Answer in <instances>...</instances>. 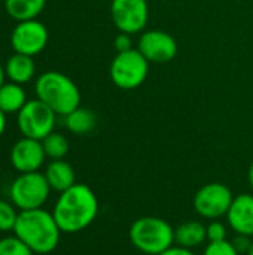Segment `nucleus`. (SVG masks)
<instances>
[{
  "label": "nucleus",
  "instance_id": "cd10ccee",
  "mask_svg": "<svg viewBox=\"0 0 253 255\" xmlns=\"http://www.w3.org/2000/svg\"><path fill=\"white\" fill-rule=\"evenodd\" d=\"M4 130H6V114L0 109V137L3 136Z\"/></svg>",
  "mask_w": 253,
  "mask_h": 255
},
{
  "label": "nucleus",
  "instance_id": "f3484780",
  "mask_svg": "<svg viewBox=\"0 0 253 255\" xmlns=\"http://www.w3.org/2000/svg\"><path fill=\"white\" fill-rule=\"evenodd\" d=\"M45 6L46 0H4V9L7 15L16 22L37 19Z\"/></svg>",
  "mask_w": 253,
  "mask_h": 255
},
{
  "label": "nucleus",
  "instance_id": "a211bd4d",
  "mask_svg": "<svg viewBox=\"0 0 253 255\" xmlns=\"http://www.w3.org/2000/svg\"><path fill=\"white\" fill-rule=\"evenodd\" d=\"M27 102L28 100L22 85L7 81L0 87V109L6 115L18 114Z\"/></svg>",
  "mask_w": 253,
  "mask_h": 255
},
{
  "label": "nucleus",
  "instance_id": "7ed1b4c3",
  "mask_svg": "<svg viewBox=\"0 0 253 255\" xmlns=\"http://www.w3.org/2000/svg\"><path fill=\"white\" fill-rule=\"evenodd\" d=\"M36 99L49 106L57 115H69L81 106L78 85L64 73L57 70L43 72L34 84Z\"/></svg>",
  "mask_w": 253,
  "mask_h": 255
},
{
  "label": "nucleus",
  "instance_id": "423d86ee",
  "mask_svg": "<svg viewBox=\"0 0 253 255\" xmlns=\"http://www.w3.org/2000/svg\"><path fill=\"white\" fill-rule=\"evenodd\" d=\"M51 187L40 172L19 173L9 188V196L12 203L19 211H31L40 209L46 203Z\"/></svg>",
  "mask_w": 253,
  "mask_h": 255
},
{
  "label": "nucleus",
  "instance_id": "f257e3e1",
  "mask_svg": "<svg viewBox=\"0 0 253 255\" xmlns=\"http://www.w3.org/2000/svg\"><path fill=\"white\" fill-rule=\"evenodd\" d=\"M52 215L63 233H79L89 227L98 215L95 193L85 184H75L60 193Z\"/></svg>",
  "mask_w": 253,
  "mask_h": 255
},
{
  "label": "nucleus",
  "instance_id": "412c9836",
  "mask_svg": "<svg viewBox=\"0 0 253 255\" xmlns=\"http://www.w3.org/2000/svg\"><path fill=\"white\" fill-rule=\"evenodd\" d=\"M16 208L13 203H7L6 200H0V232H13L16 218Z\"/></svg>",
  "mask_w": 253,
  "mask_h": 255
},
{
  "label": "nucleus",
  "instance_id": "f8f14e48",
  "mask_svg": "<svg viewBox=\"0 0 253 255\" xmlns=\"http://www.w3.org/2000/svg\"><path fill=\"white\" fill-rule=\"evenodd\" d=\"M46 158L42 140L24 137L16 140L10 149V163L19 173L39 172Z\"/></svg>",
  "mask_w": 253,
  "mask_h": 255
},
{
  "label": "nucleus",
  "instance_id": "a878e982",
  "mask_svg": "<svg viewBox=\"0 0 253 255\" xmlns=\"http://www.w3.org/2000/svg\"><path fill=\"white\" fill-rule=\"evenodd\" d=\"M231 244L234 245V248L237 250V253H239V254H248V253L251 251V247H252L253 242L251 241V236L237 235Z\"/></svg>",
  "mask_w": 253,
  "mask_h": 255
},
{
  "label": "nucleus",
  "instance_id": "dca6fc26",
  "mask_svg": "<svg viewBox=\"0 0 253 255\" xmlns=\"http://www.w3.org/2000/svg\"><path fill=\"white\" fill-rule=\"evenodd\" d=\"M206 241L207 230L206 226L200 221H185L174 229V244L182 248L195 250Z\"/></svg>",
  "mask_w": 253,
  "mask_h": 255
},
{
  "label": "nucleus",
  "instance_id": "aec40b11",
  "mask_svg": "<svg viewBox=\"0 0 253 255\" xmlns=\"http://www.w3.org/2000/svg\"><path fill=\"white\" fill-rule=\"evenodd\" d=\"M45 154L51 160H63L69 152V140L64 134L52 131L42 140Z\"/></svg>",
  "mask_w": 253,
  "mask_h": 255
},
{
  "label": "nucleus",
  "instance_id": "0eeeda50",
  "mask_svg": "<svg viewBox=\"0 0 253 255\" xmlns=\"http://www.w3.org/2000/svg\"><path fill=\"white\" fill-rule=\"evenodd\" d=\"M57 114L39 99L28 100L18 112L16 124L24 137L43 140L54 131Z\"/></svg>",
  "mask_w": 253,
  "mask_h": 255
},
{
  "label": "nucleus",
  "instance_id": "4468645a",
  "mask_svg": "<svg viewBox=\"0 0 253 255\" xmlns=\"http://www.w3.org/2000/svg\"><path fill=\"white\" fill-rule=\"evenodd\" d=\"M4 73L7 81L25 85L31 82L36 75V64L33 57L13 52L4 63Z\"/></svg>",
  "mask_w": 253,
  "mask_h": 255
},
{
  "label": "nucleus",
  "instance_id": "2eb2a0df",
  "mask_svg": "<svg viewBox=\"0 0 253 255\" xmlns=\"http://www.w3.org/2000/svg\"><path fill=\"white\" fill-rule=\"evenodd\" d=\"M52 191L63 193L76 184L75 169L70 163L63 160H52L43 172Z\"/></svg>",
  "mask_w": 253,
  "mask_h": 255
},
{
  "label": "nucleus",
  "instance_id": "ddd939ff",
  "mask_svg": "<svg viewBox=\"0 0 253 255\" xmlns=\"http://www.w3.org/2000/svg\"><path fill=\"white\" fill-rule=\"evenodd\" d=\"M228 226L237 235L253 236V194L243 193L234 196L227 214Z\"/></svg>",
  "mask_w": 253,
  "mask_h": 255
},
{
  "label": "nucleus",
  "instance_id": "bb28decb",
  "mask_svg": "<svg viewBox=\"0 0 253 255\" xmlns=\"http://www.w3.org/2000/svg\"><path fill=\"white\" fill-rule=\"evenodd\" d=\"M160 255H197L192 250H188V248H182L179 245H173L171 248H169L167 251L161 253Z\"/></svg>",
  "mask_w": 253,
  "mask_h": 255
},
{
  "label": "nucleus",
  "instance_id": "f03ea898",
  "mask_svg": "<svg viewBox=\"0 0 253 255\" xmlns=\"http://www.w3.org/2000/svg\"><path fill=\"white\" fill-rule=\"evenodd\" d=\"M61 230L52 215L45 209L19 211L13 235L33 253L51 254L60 244Z\"/></svg>",
  "mask_w": 253,
  "mask_h": 255
},
{
  "label": "nucleus",
  "instance_id": "1a4fd4ad",
  "mask_svg": "<svg viewBox=\"0 0 253 255\" xmlns=\"http://www.w3.org/2000/svg\"><path fill=\"white\" fill-rule=\"evenodd\" d=\"M110 16L119 31L131 36L142 33L149 19L148 0H112Z\"/></svg>",
  "mask_w": 253,
  "mask_h": 255
},
{
  "label": "nucleus",
  "instance_id": "b1692460",
  "mask_svg": "<svg viewBox=\"0 0 253 255\" xmlns=\"http://www.w3.org/2000/svg\"><path fill=\"white\" fill-rule=\"evenodd\" d=\"M207 230V241L209 242H222V241H228L227 239V226L218 220H213L210 224L206 226Z\"/></svg>",
  "mask_w": 253,
  "mask_h": 255
},
{
  "label": "nucleus",
  "instance_id": "9b49d317",
  "mask_svg": "<svg viewBox=\"0 0 253 255\" xmlns=\"http://www.w3.org/2000/svg\"><path fill=\"white\" fill-rule=\"evenodd\" d=\"M137 49L149 63L164 64L177 55V42L167 31L146 30L139 37Z\"/></svg>",
  "mask_w": 253,
  "mask_h": 255
},
{
  "label": "nucleus",
  "instance_id": "20e7f679",
  "mask_svg": "<svg viewBox=\"0 0 253 255\" xmlns=\"http://www.w3.org/2000/svg\"><path fill=\"white\" fill-rule=\"evenodd\" d=\"M131 245L146 255H160L174 245V229L158 217H142L130 227Z\"/></svg>",
  "mask_w": 253,
  "mask_h": 255
},
{
  "label": "nucleus",
  "instance_id": "393cba45",
  "mask_svg": "<svg viewBox=\"0 0 253 255\" xmlns=\"http://www.w3.org/2000/svg\"><path fill=\"white\" fill-rule=\"evenodd\" d=\"M113 45H115L116 52L130 51V49H133V37H131V34H128V33L119 31V33L116 34V37H115Z\"/></svg>",
  "mask_w": 253,
  "mask_h": 255
},
{
  "label": "nucleus",
  "instance_id": "9d476101",
  "mask_svg": "<svg viewBox=\"0 0 253 255\" xmlns=\"http://www.w3.org/2000/svg\"><path fill=\"white\" fill-rule=\"evenodd\" d=\"M49 40V33L45 24L39 19L18 22L10 33V46L13 52L34 57L40 54Z\"/></svg>",
  "mask_w": 253,
  "mask_h": 255
},
{
  "label": "nucleus",
  "instance_id": "c756f323",
  "mask_svg": "<svg viewBox=\"0 0 253 255\" xmlns=\"http://www.w3.org/2000/svg\"><path fill=\"white\" fill-rule=\"evenodd\" d=\"M248 179H249V185H251V188H252V190H253V163H252V164H251V167H249Z\"/></svg>",
  "mask_w": 253,
  "mask_h": 255
},
{
  "label": "nucleus",
  "instance_id": "4be33fe9",
  "mask_svg": "<svg viewBox=\"0 0 253 255\" xmlns=\"http://www.w3.org/2000/svg\"><path fill=\"white\" fill-rule=\"evenodd\" d=\"M0 255H33V253L13 235L0 239Z\"/></svg>",
  "mask_w": 253,
  "mask_h": 255
},
{
  "label": "nucleus",
  "instance_id": "6e6552de",
  "mask_svg": "<svg viewBox=\"0 0 253 255\" xmlns=\"http://www.w3.org/2000/svg\"><path fill=\"white\" fill-rule=\"evenodd\" d=\"M234 200L231 190L221 184L212 182L201 187L194 197V209L195 212L206 220H219L221 217H227L228 209Z\"/></svg>",
  "mask_w": 253,
  "mask_h": 255
},
{
  "label": "nucleus",
  "instance_id": "39448f33",
  "mask_svg": "<svg viewBox=\"0 0 253 255\" xmlns=\"http://www.w3.org/2000/svg\"><path fill=\"white\" fill-rule=\"evenodd\" d=\"M149 64L151 63L137 48L118 52L109 67L110 81L121 90H136L145 84L149 73Z\"/></svg>",
  "mask_w": 253,
  "mask_h": 255
},
{
  "label": "nucleus",
  "instance_id": "c85d7f7f",
  "mask_svg": "<svg viewBox=\"0 0 253 255\" xmlns=\"http://www.w3.org/2000/svg\"><path fill=\"white\" fill-rule=\"evenodd\" d=\"M6 82V73H4V66L0 64V87Z\"/></svg>",
  "mask_w": 253,
  "mask_h": 255
},
{
  "label": "nucleus",
  "instance_id": "7c9ffc66",
  "mask_svg": "<svg viewBox=\"0 0 253 255\" xmlns=\"http://www.w3.org/2000/svg\"><path fill=\"white\" fill-rule=\"evenodd\" d=\"M248 255H253V244H252V247H251V251L248 253Z\"/></svg>",
  "mask_w": 253,
  "mask_h": 255
},
{
  "label": "nucleus",
  "instance_id": "6ab92c4d",
  "mask_svg": "<svg viewBox=\"0 0 253 255\" xmlns=\"http://www.w3.org/2000/svg\"><path fill=\"white\" fill-rule=\"evenodd\" d=\"M66 118V127L69 131H72L73 134H88L89 131H92L95 128L97 124V118L95 114L86 108H76L75 111H72L69 115L64 117Z\"/></svg>",
  "mask_w": 253,
  "mask_h": 255
},
{
  "label": "nucleus",
  "instance_id": "5701e85b",
  "mask_svg": "<svg viewBox=\"0 0 253 255\" xmlns=\"http://www.w3.org/2000/svg\"><path fill=\"white\" fill-rule=\"evenodd\" d=\"M203 255H240L234 245L230 241L222 242H209V245L204 248Z\"/></svg>",
  "mask_w": 253,
  "mask_h": 255
}]
</instances>
